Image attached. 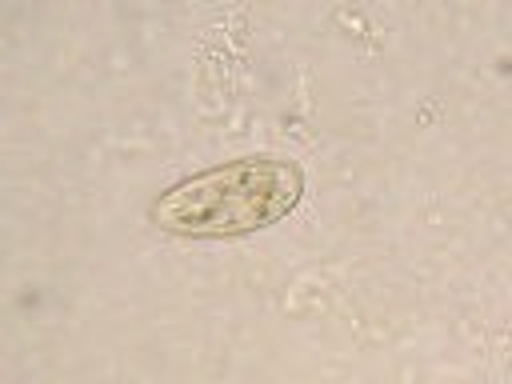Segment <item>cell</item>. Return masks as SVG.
Here are the masks:
<instances>
[{
  "mask_svg": "<svg viewBox=\"0 0 512 384\" xmlns=\"http://www.w3.org/2000/svg\"><path fill=\"white\" fill-rule=\"evenodd\" d=\"M304 192V176L288 160L248 156L172 184L152 204V224L172 236H244L284 220Z\"/></svg>",
  "mask_w": 512,
  "mask_h": 384,
  "instance_id": "1",
  "label": "cell"
}]
</instances>
